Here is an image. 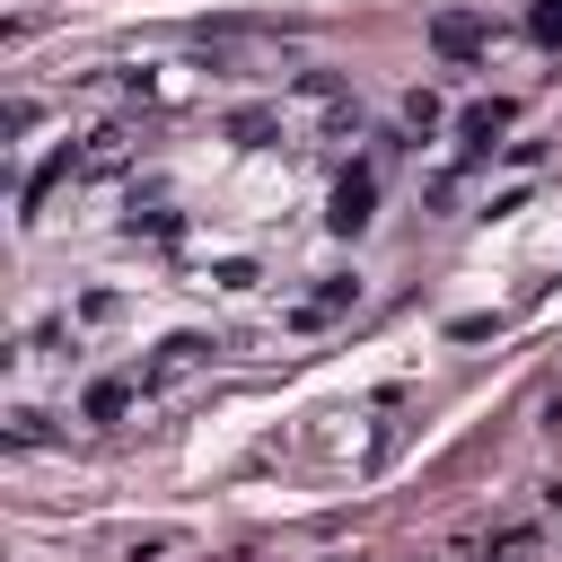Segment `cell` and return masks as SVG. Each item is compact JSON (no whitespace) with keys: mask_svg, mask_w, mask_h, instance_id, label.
Returning a JSON list of instances; mask_svg holds the SVG:
<instances>
[{"mask_svg":"<svg viewBox=\"0 0 562 562\" xmlns=\"http://www.w3.org/2000/svg\"><path fill=\"white\" fill-rule=\"evenodd\" d=\"M369 202H378V158L334 184V228H369Z\"/></svg>","mask_w":562,"mask_h":562,"instance_id":"cell-1","label":"cell"},{"mask_svg":"<svg viewBox=\"0 0 562 562\" xmlns=\"http://www.w3.org/2000/svg\"><path fill=\"white\" fill-rule=\"evenodd\" d=\"M536 35H544V44H562V0H536Z\"/></svg>","mask_w":562,"mask_h":562,"instance_id":"cell-2","label":"cell"}]
</instances>
